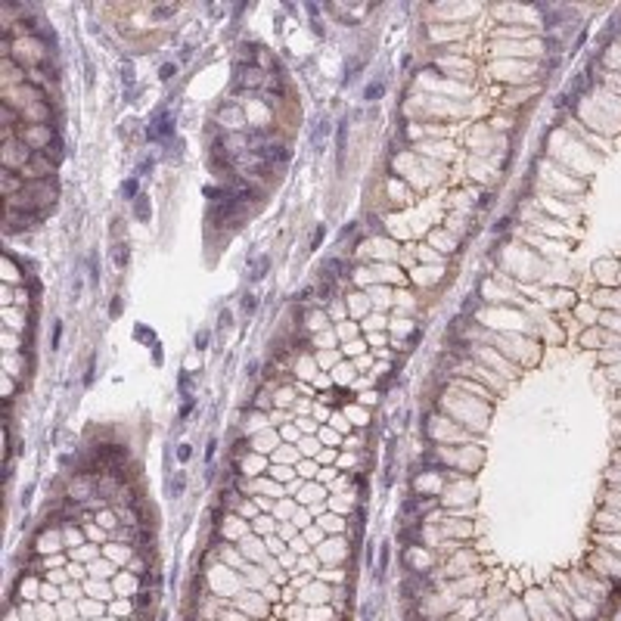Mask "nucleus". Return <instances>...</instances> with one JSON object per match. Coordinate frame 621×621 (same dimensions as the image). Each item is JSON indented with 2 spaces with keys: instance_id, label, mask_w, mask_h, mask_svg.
Returning <instances> with one entry per match:
<instances>
[{
  "instance_id": "nucleus-7",
  "label": "nucleus",
  "mask_w": 621,
  "mask_h": 621,
  "mask_svg": "<svg viewBox=\"0 0 621 621\" xmlns=\"http://www.w3.org/2000/svg\"><path fill=\"white\" fill-rule=\"evenodd\" d=\"M240 307H243V314H255V310H258V298L252 292H246L243 301H240Z\"/></svg>"
},
{
  "instance_id": "nucleus-14",
  "label": "nucleus",
  "mask_w": 621,
  "mask_h": 621,
  "mask_svg": "<svg viewBox=\"0 0 621 621\" xmlns=\"http://www.w3.org/2000/svg\"><path fill=\"white\" fill-rule=\"evenodd\" d=\"M118 314H122V295H115L109 301V317H118Z\"/></svg>"
},
{
  "instance_id": "nucleus-11",
  "label": "nucleus",
  "mask_w": 621,
  "mask_h": 621,
  "mask_svg": "<svg viewBox=\"0 0 621 621\" xmlns=\"http://www.w3.org/2000/svg\"><path fill=\"white\" fill-rule=\"evenodd\" d=\"M174 75H177V65H174V62H165V65L159 68V78H162V81H171Z\"/></svg>"
},
{
  "instance_id": "nucleus-17",
  "label": "nucleus",
  "mask_w": 621,
  "mask_h": 621,
  "mask_svg": "<svg viewBox=\"0 0 621 621\" xmlns=\"http://www.w3.org/2000/svg\"><path fill=\"white\" fill-rule=\"evenodd\" d=\"M326 131H329V128H326V118H320V128L314 131V146H320V137H326Z\"/></svg>"
},
{
  "instance_id": "nucleus-10",
  "label": "nucleus",
  "mask_w": 621,
  "mask_h": 621,
  "mask_svg": "<svg viewBox=\"0 0 621 621\" xmlns=\"http://www.w3.org/2000/svg\"><path fill=\"white\" fill-rule=\"evenodd\" d=\"M267 258H258V264H255V270H252V280H264V274H267Z\"/></svg>"
},
{
  "instance_id": "nucleus-4",
  "label": "nucleus",
  "mask_w": 621,
  "mask_h": 621,
  "mask_svg": "<svg viewBox=\"0 0 621 621\" xmlns=\"http://www.w3.org/2000/svg\"><path fill=\"white\" fill-rule=\"evenodd\" d=\"M122 196H125V199H131V202L140 196V193H137V174H134V177H128V180L122 183Z\"/></svg>"
},
{
  "instance_id": "nucleus-22",
  "label": "nucleus",
  "mask_w": 621,
  "mask_h": 621,
  "mask_svg": "<svg viewBox=\"0 0 621 621\" xmlns=\"http://www.w3.org/2000/svg\"><path fill=\"white\" fill-rule=\"evenodd\" d=\"M208 345V329H202L199 336H196V348H205Z\"/></svg>"
},
{
  "instance_id": "nucleus-24",
  "label": "nucleus",
  "mask_w": 621,
  "mask_h": 621,
  "mask_svg": "<svg viewBox=\"0 0 621 621\" xmlns=\"http://www.w3.org/2000/svg\"><path fill=\"white\" fill-rule=\"evenodd\" d=\"M152 13H155V16H168V13H174V7H155Z\"/></svg>"
},
{
  "instance_id": "nucleus-8",
  "label": "nucleus",
  "mask_w": 621,
  "mask_h": 621,
  "mask_svg": "<svg viewBox=\"0 0 621 621\" xmlns=\"http://www.w3.org/2000/svg\"><path fill=\"white\" fill-rule=\"evenodd\" d=\"M382 90H385V84H382V81H376V84H370V87L364 90V100H370V103H373V100H379V97H382Z\"/></svg>"
},
{
  "instance_id": "nucleus-19",
  "label": "nucleus",
  "mask_w": 621,
  "mask_h": 621,
  "mask_svg": "<svg viewBox=\"0 0 621 621\" xmlns=\"http://www.w3.org/2000/svg\"><path fill=\"white\" fill-rule=\"evenodd\" d=\"M177 457H180V463H186V460L193 457V447H189V444H180V447H177Z\"/></svg>"
},
{
  "instance_id": "nucleus-9",
  "label": "nucleus",
  "mask_w": 621,
  "mask_h": 621,
  "mask_svg": "<svg viewBox=\"0 0 621 621\" xmlns=\"http://www.w3.org/2000/svg\"><path fill=\"white\" fill-rule=\"evenodd\" d=\"M87 270H90V286H97V283H100V267H97V255H90V258H87Z\"/></svg>"
},
{
  "instance_id": "nucleus-18",
  "label": "nucleus",
  "mask_w": 621,
  "mask_h": 621,
  "mask_svg": "<svg viewBox=\"0 0 621 621\" xmlns=\"http://www.w3.org/2000/svg\"><path fill=\"white\" fill-rule=\"evenodd\" d=\"M183 485H186V475H183V472H177V479H174V497H180V494H183Z\"/></svg>"
},
{
  "instance_id": "nucleus-12",
  "label": "nucleus",
  "mask_w": 621,
  "mask_h": 621,
  "mask_svg": "<svg viewBox=\"0 0 621 621\" xmlns=\"http://www.w3.org/2000/svg\"><path fill=\"white\" fill-rule=\"evenodd\" d=\"M323 236H326V227H323V224H320V227H317V230H314V236H310V249H317V246H320V243H323Z\"/></svg>"
},
{
  "instance_id": "nucleus-20",
  "label": "nucleus",
  "mask_w": 621,
  "mask_h": 621,
  "mask_svg": "<svg viewBox=\"0 0 621 621\" xmlns=\"http://www.w3.org/2000/svg\"><path fill=\"white\" fill-rule=\"evenodd\" d=\"M214 450H218V441L211 438V441H208V447H205V463H211V460H214Z\"/></svg>"
},
{
  "instance_id": "nucleus-6",
  "label": "nucleus",
  "mask_w": 621,
  "mask_h": 621,
  "mask_svg": "<svg viewBox=\"0 0 621 621\" xmlns=\"http://www.w3.org/2000/svg\"><path fill=\"white\" fill-rule=\"evenodd\" d=\"M317 295H320V301H329V298H332V280H329V277H320Z\"/></svg>"
},
{
  "instance_id": "nucleus-13",
  "label": "nucleus",
  "mask_w": 621,
  "mask_h": 621,
  "mask_svg": "<svg viewBox=\"0 0 621 621\" xmlns=\"http://www.w3.org/2000/svg\"><path fill=\"white\" fill-rule=\"evenodd\" d=\"M183 398H186V401H183V404H180V419H186V416H189V413H193V407H196V401H193V398H189V395H183Z\"/></svg>"
},
{
  "instance_id": "nucleus-21",
  "label": "nucleus",
  "mask_w": 621,
  "mask_h": 621,
  "mask_svg": "<svg viewBox=\"0 0 621 621\" xmlns=\"http://www.w3.org/2000/svg\"><path fill=\"white\" fill-rule=\"evenodd\" d=\"M146 171H152V159H143V162H140V168H137V177H140V174H146Z\"/></svg>"
},
{
  "instance_id": "nucleus-1",
  "label": "nucleus",
  "mask_w": 621,
  "mask_h": 621,
  "mask_svg": "<svg viewBox=\"0 0 621 621\" xmlns=\"http://www.w3.org/2000/svg\"><path fill=\"white\" fill-rule=\"evenodd\" d=\"M174 137V115L168 112V109H159L149 118V125H146V140H152V143H168Z\"/></svg>"
},
{
  "instance_id": "nucleus-5",
  "label": "nucleus",
  "mask_w": 621,
  "mask_h": 621,
  "mask_svg": "<svg viewBox=\"0 0 621 621\" xmlns=\"http://www.w3.org/2000/svg\"><path fill=\"white\" fill-rule=\"evenodd\" d=\"M128 261H131L128 243H118V246H115V264H118V267H128Z\"/></svg>"
},
{
  "instance_id": "nucleus-15",
  "label": "nucleus",
  "mask_w": 621,
  "mask_h": 621,
  "mask_svg": "<svg viewBox=\"0 0 621 621\" xmlns=\"http://www.w3.org/2000/svg\"><path fill=\"white\" fill-rule=\"evenodd\" d=\"M93 373H97V357L87 361V376H84V385H93Z\"/></svg>"
},
{
  "instance_id": "nucleus-2",
  "label": "nucleus",
  "mask_w": 621,
  "mask_h": 621,
  "mask_svg": "<svg viewBox=\"0 0 621 621\" xmlns=\"http://www.w3.org/2000/svg\"><path fill=\"white\" fill-rule=\"evenodd\" d=\"M134 214H137V221H149L152 208H149V196H146V193H140V196L134 199Z\"/></svg>"
},
{
  "instance_id": "nucleus-16",
  "label": "nucleus",
  "mask_w": 621,
  "mask_h": 621,
  "mask_svg": "<svg viewBox=\"0 0 621 621\" xmlns=\"http://www.w3.org/2000/svg\"><path fill=\"white\" fill-rule=\"evenodd\" d=\"M59 339H62V323H53V342H50V348H53V351L59 348Z\"/></svg>"
},
{
  "instance_id": "nucleus-25",
  "label": "nucleus",
  "mask_w": 621,
  "mask_h": 621,
  "mask_svg": "<svg viewBox=\"0 0 621 621\" xmlns=\"http://www.w3.org/2000/svg\"><path fill=\"white\" fill-rule=\"evenodd\" d=\"M230 320H233L230 310H221V326H230Z\"/></svg>"
},
{
  "instance_id": "nucleus-23",
  "label": "nucleus",
  "mask_w": 621,
  "mask_h": 621,
  "mask_svg": "<svg viewBox=\"0 0 621 621\" xmlns=\"http://www.w3.org/2000/svg\"><path fill=\"white\" fill-rule=\"evenodd\" d=\"M152 357H155V364H162V345H159V342L152 345Z\"/></svg>"
},
{
  "instance_id": "nucleus-3",
  "label": "nucleus",
  "mask_w": 621,
  "mask_h": 621,
  "mask_svg": "<svg viewBox=\"0 0 621 621\" xmlns=\"http://www.w3.org/2000/svg\"><path fill=\"white\" fill-rule=\"evenodd\" d=\"M13 174H16V171H4V193H7V196H16L19 186L25 189V180H22V177H13Z\"/></svg>"
}]
</instances>
